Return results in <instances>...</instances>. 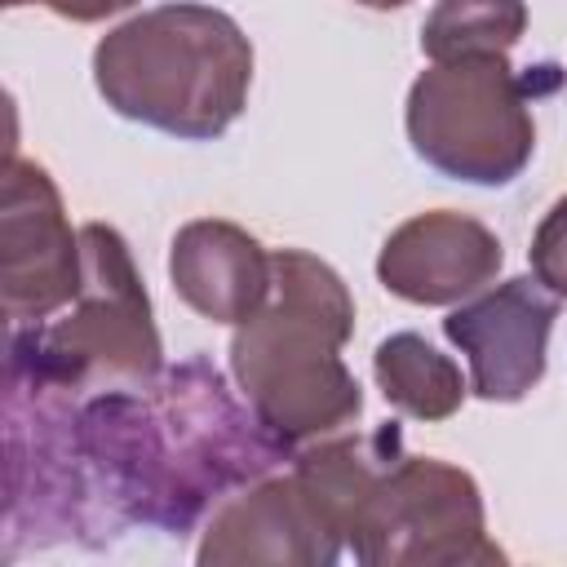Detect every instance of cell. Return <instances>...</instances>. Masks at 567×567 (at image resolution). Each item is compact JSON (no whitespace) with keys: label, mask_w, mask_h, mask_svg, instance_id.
Listing matches in <instances>:
<instances>
[{"label":"cell","mask_w":567,"mask_h":567,"mask_svg":"<svg viewBox=\"0 0 567 567\" xmlns=\"http://www.w3.org/2000/svg\"><path fill=\"white\" fill-rule=\"evenodd\" d=\"M75 447L89 549L128 523L186 536L213 505L275 474L292 447L239 403L208 359L159 368L142 385L80 399Z\"/></svg>","instance_id":"6da1fadb"},{"label":"cell","mask_w":567,"mask_h":567,"mask_svg":"<svg viewBox=\"0 0 567 567\" xmlns=\"http://www.w3.org/2000/svg\"><path fill=\"white\" fill-rule=\"evenodd\" d=\"M275 279L266 301L235 323L230 372L252 412L292 447L354 430L363 390L341 359L354 332L346 279L301 248L270 252Z\"/></svg>","instance_id":"7a4b0ae2"},{"label":"cell","mask_w":567,"mask_h":567,"mask_svg":"<svg viewBox=\"0 0 567 567\" xmlns=\"http://www.w3.org/2000/svg\"><path fill=\"white\" fill-rule=\"evenodd\" d=\"M93 84L133 124L186 142L221 137L252 89V44L239 22L199 0L142 9L93 49Z\"/></svg>","instance_id":"3957f363"},{"label":"cell","mask_w":567,"mask_h":567,"mask_svg":"<svg viewBox=\"0 0 567 567\" xmlns=\"http://www.w3.org/2000/svg\"><path fill=\"white\" fill-rule=\"evenodd\" d=\"M80 292L62 319L9 328L4 368H22L75 394L142 385L159 377L164 346L124 235L106 221L80 226Z\"/></svg>","instance_id":"277c9868"},{"label":"cell","mask_w":567,"mask_h":567,"mask_svg":"<svg viewBox=\"0 0 567 567\" xmlns=\"http://www.w3.org/2000/svg\"><path fill=\"white\" fill-rule=\"evenodd\" d=\"M554 84V66L523 75L505 53L434 62L408 89V142L452 182L509 186L536 151L532 102Z\"/></svg>","instance_id":"5b68a950"},{"label":"cell","mask_w":567,"mask_h":567,"mask_svg":"<svg viewBox=\"0 0 567 567\" xmlns=\"http://www.w3.org/2000/svg\"><path fill=\"white\" fill-rule=\"evenodd\" d=\"M363 567H496L478 483L439 456H399L346 532Z\"/></svg>","instance_id":"8992f818"},{"label":"cell","mask_w":567,"mask_h":567,"mask_svg":"<svg viewBox=\"0 0 567 567\" xmlns=\"http://www.w3.org/2000/svg\"><path fill=\"white\" fill-rule=\"evenodd\" d=\"M75 390L4 368V558L27 545L84 540Z\"/></svg>","instance_id":"52a82bcc"},{"label":"cell","mask_w":567,"mask_h":567,"mask_svg":"<svg viewBox=\"0 0 567 567\" xmlns=\"http://www.w3.org/2000/svg\"><path fill=\"white\" fill-rule=\"evenodd\" d=\"M0 244H4V319L9 328L44 323L53 310L75 301L84 257L80 230H71L53 177L9 151L4 199H0Z\"/></svg>","instance_id":"ba28073f"},{"label":"cell","mask_w":567,"mask_h":567,"mask_svg":"<svg viewBox=\"0 0 567 567\" xmlns=\"http://www.w3.org/2000/svg\"><path fill=\"white\" fill-rule=\"evenodd\" d=\"M558 297L536 275L505 279L443 319V337L470 359V390L483 403L527 399L549 359Z\"/></svg>","instance_id":"9c48e42d"},{"label":"cell","mask_w":567,"mask_h":567,"mask_svg":"<svg viewBox=\"0 0 567 567\" xmlns=\"http://www.w3.org/2000/svg\"><path fill=\"white\" fill-rule=\"evenodd\" d=\"M346 540L323 514V505L301 487L297 474H266L235 496H226L199 540V567H244V563H292L332 567Z\"/></svg>","instance_id":"30bf717a"},{"label":"cell","mask_w":567,"mask_h":567,"mask_svg":"<svg viewBox=\"0 0 567 567\" xmlns=\"http://www.w3.org/2000/svg\"><path fill=\"white\" fill-rule=\"evenodd\" d=\"M505 261L501 239L465 213L434 208L408 217L377 257V279L385 292L412 306H456L483 292Z\"/></svg>","instance_id":"8fae6325"},{"label":"cell","mask_w":567,"mask_h":567,"mask_svg":"<svg viewBox=\"0 0 567 567\" xmlns=\"http://www.w3.org/2000/svg\"><path fill=\"white\" fill-rule=\"evenodd\" d=\"M168 279L195 315L213 323H244L266 301L275 261L244 226L199 217L173 235Z\"/></svg>","instance_id":"7c38bea8"},{"label":"cell","mask_w":567,"mask_h":567,"mask_svg":"<svg viewBox=\"0 0 567 567\" xmlns=\"http://www.w3.org/2000/svg\"><path fill=\"white\" fill-rule=\"evenodd\" d=\"M372 377L385 403L412 421H447L465 403L461 368L421 332H394L372 354Z\"/></svg>","instance_id":"4fadbf2b"},{"label":"cell","mask_w":567,"mask_h":567,"mask_svg":"<svg viewBox=\"0 0 567 567\" xmlns=\"http://www.w3.org/2000/svg\"><path fill=\"white\" fill-rule=\"evenodd\" d=\"M527 31L523 0H439L421 27V53L430 62L509 53Z\"/></svg>","instance_id":"5bb4252c"},{"label":"cell","mask_w":567,"mask_h":567,"mask_svg":"<svg viewBox=\"0 0 567 567\" xmlns=\"http://www.w3.org/2000/svg\"><path fill=\"white\" fill-rule=\"evenodd\" d=\"M527 257H532V275H536L554 297H567V195L554 199L549 213L540 217Z\"/></svg>","instance_id":"9a60e30c"},{"label":"cell","mask_w":567,"mask_h":567,"mask_svg":"<svg viewBox=\"0 0 567 567\" xmlns=\"http://www.w3.org/2000/svg\"><path fill=\"white\" fill-rule=\"evenodd\" d=\"M22 4H44L49 13H58L66 22H102V18L133 9L137 0H4V9H22Z\"/></svg>","instance_id":"2e32d148"},{"label":"cell","mask_w":567,"mask_h":567,"mask_svg":"<svg viewBox=\"0 0 567 567\" xmlns=\"http://www.w3.org/2000/svg\"><path fill=\"white\" fill-rule=\"evenodd\" d=\"M354 4H363V9H399L408 0H354Z\"/></svg>","instance_id":"e0dca14e"}]
</instances>
